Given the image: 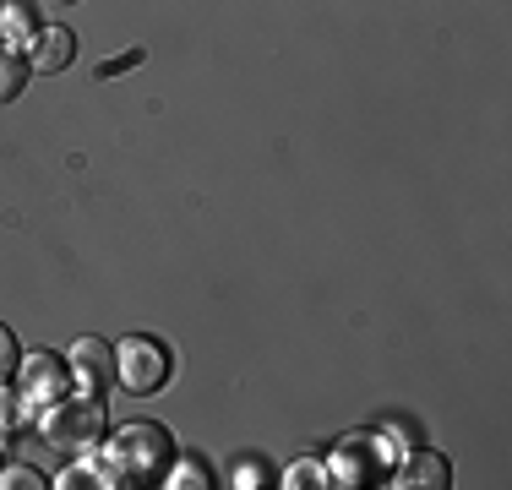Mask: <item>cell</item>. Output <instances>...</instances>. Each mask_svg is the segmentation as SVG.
I'll use <instances>...</instances> for the list:
<instances>
[{"instance_id":"obj_16","label":"cell","mask_w":512,"mask_h":490,"mask_svg":"<svg viewBox=\"0 0 512 490\" xmlns=\"http://www.w3.org/2000/svg\"><path fill=\"white\" fill-rule=\"evenodd\" d=\"M33 6H77V0H33Z\"/></svg>"},{"instance_id":"obj_7","label":"cell","mask_w":512,"mask_h":490,"mask_svg":"<svg viewBox=\"0 0 512 490\" xmlns=\"http://www.w3.org/2000/svg\"><path fill=\"white\" fill-rule=\"evenodd\" d=\"M338 480L333 485H371L376 480V463H371V436H349L344 447H338Z\"/></svg>"},{"instance_id":"obj_3","label":"cell","mask_w":512,"mask_h":490,"mask_svg":"<svg viewBox=\"0 0 512 490\" xmlns=\"http://www.w3.org/2000/svg\"><path fill=\"white\" fill-rule=\"evenodd\" d=\"M115 382L126 387L131 398H153V392L169 382V349L158 338H126L115 349Z\"/></svg>"},{"instance_id":"obj_8","label":"cell","mask_w":512,"mask_h":490,"mask_svg":"<svg viewBox=\"0 0 512 490\" xmlns=\"http://www.w3.org/2000/svg\"><path fill=\"white\" fill-rule=\"evenodd\" d=\"M447 458H436V452H414V458L398 469V480L393 485H404V490H447L453 480H447Z\"/></svg>"},{"instance_id":"obj_9","label":"cell","mask_w":512,"mask_h":490,"mask_svg":"<svg viewBox=\"0 0 512 490\" xmlns=\"http://www.w3.org/2000/svg\"><path fill=\"white\" fill-rule=\"evenodd\" d=\"M28 55L22 49H11V44H0V104H11L22 88H28Z\"/></svg>"},{"instance_id":"obj_6","label":"cell","mask_w":512,"mask_h":490,"mask_svg":"<svg viewBox=\"0 0 512 490\" xmlns=\"http://www.w3.org/2000/svg\"><path fill=\"white\" fill-rule=\"evenodd\" d=\"M71 60H77V39H71V28H39L28 44V66L33 71H66Z\"/></svg>"},{"instance_id":"obj_1","label":"cell","mask_w":512,"mask_h":490,"mask_svg":"<svg viewBox=\"0 0 512 490\" xmlns=\"http://www.w3.org/2000/svg\"><path fill=\"white\" fill-rule=\"evenodd\" d=\"M175 458H180L175 436H169L164 425L137 420V425L109 436L104 463H99V485H153L175 469Z\"/></svg>"},{"instance_id":"obj_5","label":"cell","mask_w":512,"mask_h":490,"mask_svg":"<svg viewBox=\"0 0 512 490\" xmlns=\"http://www.w3.org/2000/svg\"><path fill=\"white\" fill-rule=\"evenodd\" d=\"M22 398L28 403H39V409H50L55 398H66V376H71V365H60L50 360V354H33V360H22Z\"/></svg>"},{"instance_id":"obj_11","label":"cell","mask_w":512,"mask_h":490,"mask_svg":"<svg viewBox=\"0 0 512 490\" xmlns=\"http://www.w3.org/2000/svg\"><path fill=\"white\" fill-rule=\"evenodd\" d=\"M22 371V354H17V338H11V327H0V387L11 382V376Z\"/></svg>"},{"instance_id":"obj_17","label":"cell","mask_w":512,"mask_h":490,"mask_svg":"<svg viewBox=\"0 0 512 490\" xmlns=\"http://www.w3.org/2000/svg\"><path fill=\"white\" fill-rule=\"evenodd\" d=\"M0 469H6V452H0Z\"/></svg>"},{"instance_id":"obj_12","label":"cell","mask_w":512,"mask_h":490,"mask_svg":"<svg viewBox=\"0 0 512 490\" xmlns=\"http://www.w3.org/2000/svg\"><path fill=\"white\" fill-rule=\"evenodd\" d=\"M142 60H148V49H126V55H109V60H99V77L109 82V77H120V71L142 66Z\"/></svg>"},{"instance_id":"obj_10","label":"cell","mask_w":512,"mask_h":490,"mask_svg":"<svg viewBox=\"0 0 512 490\" xmlns=\"http://www.w3.org/2000/svg\"><path fill=\"white\" fill-rule=\"evenodd\" d=\"M0 22H6V33H11L17 44H33V33H39V28H33V11H28V6H11Z\"/></svg>"},{"instance_id":"obj_15","label":"cell","mask_w":512,"mask_h":490,"mask_svg":"<svg viewBox=\"0 0 512 490\" xmlns=\"http://www.w3.org/2000/svg\"><path fill=\"white\" fill-rule=\"evenodd\" d=\"M88 480H93L88 469H66V474H60L55 485H60V490H77V485H88ZM93 485H99V480H93Z\"/></svg>"},{"instance_id":"obj_2","label":"cell","mask_w":512,"mask_h":490,"mask_svg":"<svg viewBox=\"0 0 512 490\" xmlns=\"http://www.w3.org/2000/svg\"><path fill=\"white\" fill-rule=\"evenodd\" d=\"M39 431L50 447L60 452H93L99 441L109 436V414H104V398H55L50 409H44Z\"/></svg>"},{"instance_id":"obj_13","label":"cell","mask_w":512,"mask_h":490,"mask_svg":"<svg viewBox=\"0 0 512 490\" xmlns=\"http://www.w3.org/2000/svg\"><path fill=\"white\" fill-rule=\"evenodd\" d=\"M284 485L300 490V485H327V480H322V469H316V463H295V469L284 474Z\"/></svg>"},{"instance_id":"obj_14","label":"cell","mask_w":512,"mask_h":490,"mask_svg":"<svg viewBox=\"0 0 512 490\" xmlns=\"http://www.w3.org/2000/svg\"><path fill=\"white\" fill-rule=\"evenodd\" d=\"M0 485H44V480H39L33 469H22V463H17V469H0Z\"/></svg>"},{"instance_id":"obj_4","label":"cell","mask_w":512,"mask_h":490,"mask_svg":"<svg viewBox=\"0 0 512 490\" xmlns=\"http://www.w3.org/2000/svg\"><path fill=\"white\" fill-rule=\"evenodd\" d=\"M71 376H77L82 387L93 392V398H104V387H115V349L99 338H82V343H71Z\"/></svg>"}]
</instances>
